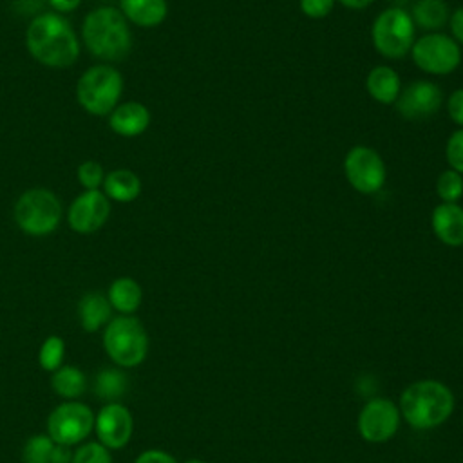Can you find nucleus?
I'll use <instances>...</instances> for the list:
<instances>
[{
    "label": "nucleus",
    "mask_w": 463,
    "mask_h": 463,
    "mask_svg": "<svg viewBox=\"0 0 463 463\" xmlns=\"http://www.w3.org/2000/svg\"><path fill=\"white\" fill-rule=\"evenodd\" d=\"M61 219V203L47 188L25 190L14 203V222L33 237L52 233Z\"/></svg>",
    "instance_id": "obj_6"
},
{
    "label": "nucleus",
    "mask_w": 463,
    "mask_h": 463,
    "mask_svg": "<svg viewBox=\"0 0 463 463\" xmlns=\"http://www.w3.org/2000/svg\"><path fill=\"white\" fill-rule=\"evenodd\" d=\"M447 110L450 119L463 127V89H456L447 99Z\"/></svg>",
    "instance_id": "obj_32"
},
{
    "label": "nucleus",
    "mask_w": 463,
    "mask_h": 463,
    "mask_svg": "<svg viewBox=\"0 0 463 463\" xmlns=\"http://www.w3.org/2000/svg\"><path fill=\"white\" fill-rule=\"evenodd\" d=\"M94 391L98 398L110 402L119 400L127 391V376L119 369H103L96 374Z\"/></svg>",
    "instance_id": "obj_24"
},
{
    "label": "nucleus",
    "mask_w": 463,
    "mask_h": 463,
    "mask_svg": "<svg viewBox=\"0 0 463 463\" xmlns=\"http://www.w3.org/2000/svg\"><path fill=\"white\" fill-rule=\"evenodd\" d=\"M107 298H109L112 309L119 311V315H132L141 306L143 289L134 279L119 277V279L112 280V284L109 286Z\"/></svg>",
    "instance_id": "obj_21"
},
{
    "label": "nucleus",
    "mask_w": 463,
    "mask_h": 463,
    "mask_svg": "<svg viewBox=\"0 0 463 463\" xmlns=\"http://www.w3.org/2000/svg\"><path fill=\"white\" fill-rule=\"evenodd\" d=\"M123 92V76L112 65H92L78 80L76 98L92 116H109Z\"/></svg>",
    "instance_id": "obj_4"
},
{
    "label": "nucleus",
    "mask_w": 463,
    "mask_h": 463,
    "mask_svg": "<svg viewBox=\"0 0 463 463\" xmlns=\"http://www.w3.org/2000/svg\"><path fill=\"white\" fill-rule=\"evenodd\" d=\"M71 463H112V456L99 441H87L72 452Z\"/></svg>",
    "instance_id": "obj_28"
},
{
    "label": "nucleus",
    "mask_w": 463,
    "mask_h": 463,
    "mask_svg": "<svg viewBox=\"0 0 463 463\" xmlns=\"http://www.w3.org/2000/svg\"><path fill=\"white\" fill-rule=\"evenodd\" d=\"M78 181L85 190H99L105 181V172L101 163L87 159L78 166Z\"/></svg>",
    "instance_id": "obj_29"
},
{
    "label": "nucleus",
    "mask_w": 463,
    "mask_h": 463,
    "mask_svg": "<svg viewBox=\"0 0 463 463\" xmlns=\"http://www.w3.org/2000/svg\"><path fill=\"white\" fill-rule=\"evenodd\" d=\"M63 356H65V342L63 338L51 335L43 340L38 351V364L43 371L54 373L63 365Z\"/></svg>",
    "instance_id": "obj_25"
},
{
    "label": "nucleus",
    "mask_w": 463,
    "mask_h": 463,
    "mask_svg": "<svg viewBox=\"0 0 463 463\" xmlns=\"http://www.w3.org/2000/svg\"><path fill=\"white\" fill-rule=\"evenodd\" d=\"M441 89L427 80H418L409 83L403 90H400L396 103V110L411 121H421L434 116L441 107Z\"/></svg>",
    "instance_id": "obj_14"
},
{
    "label": "nucleus",
    "mask_w": 463,
    "mask_h": 463,
    "mask_svg": "<svg viewBox=\"0 0 463 463\" xmlns=\"http://www.w3.org/2000/svg\"><path fill=\"white\" fill-rule=\"evenodd\" d=\"M344 172L349 184L360 194H376L387 177L380 154L364 145L349 148L344 159Z\"/></svg>",
    "instance_id": "obj_10"
},
{
    "label": "nucleus",
    "mask_w": 463,
    "mask_h": 463,
    "mask_svg": "<svg viewBox=\"0 0 463 463\" xmlns=\"http://www.w3.org/2000/svg\"><path fill=\"white\" fill-rule=\"evenodd\" d=\"M344 7H347V9H356V11H360V9H365V7H369L374 0H338Z\"/></svg>",
    "instance_id": "obj_37"
},
{
    "label": "nucleus",
    "mask_w": 463,
    "mask_h": 463,
    "mask_svg": "<svg viewBox=\"0 0 463 463\" xmlns=\"http://www.w3.org/2000/svg\"><path fill=\"white\" fill-rule=\"evenodd\" d=\"M87 51L103 61H121L130 54L132 33L123 13L110 5L92 9L81 24Z\"/></svg>",
    "instance_id": "obj_3"
},
{
    "label": "nucleus",
    "mask_w": 463,
    "mask_h": 463,
    "mask_svg": "<svg viewBox=\"0 0 463 463\" xmlns=\"http://www.w3.org/2000/svg\"><path fill=\"white\" fill-rule=\"evenodd\" d=\"M94 429L92 411L80 402H63L47 418V436L60 445H78Z\"/></svg>",
    "instance_id": "obj_9"
},
{
    "label": "nucleus",
    "mask_w": 463,
    "mask_h": 463,
    "mask_svg": "<svg viewBox=\"0 0 463 463\" xmlns=\"http://www.w3.org/2000/svg\"><path fill=\"white\" fill-rule=\"evenodd\" d=\"M47 2L54 9V13H60V14L78 9L81 4V0H47Z\"/></svg>",
    "instance_id": "obj_36"
},
{
    "label": "nucleus",
    "mask_w": 463,
    "mask_h": 463,
    "mask_svg": "<svg viewBox=\"0 0 463 463\" xmlns=\"http://www.w3.org/2000/svg\"><path fill=\"white\" fill-rule=\"evenodd\" d=\"M434 235L447 246H463V206L458 203H439L432 210Z\"/></svg>",
    "instance_id": "obj_15"
},
{
    "label": "nucleus",
    "mask_w": 463,
    "mask_h": 463,
    "mask_svg": "<svg viewBox=\"0 0 463 463\" xmlns=\"http://www.w3.org/2000/svg\"><path fill=\"white\" fill-rule=\"evenodd\" d=\"M411 16L414 25L427 31L441 29L450 18L445 0H416Z\"/></svg>",
    "instance_id": "obj_22"
},
{
    "label": "nucleus",
    "mask_w": 463,
    "mask_h": 463,
    "mask_svg": "<svg viewBox=\"0 0 463 463\" xmlns=\"http://www.w3.org/2000/svg\"><path fill=\"white\" fill-rule=\"evenodd\" d=\"M119 11L139 27H156L168 14L166 0H119Z\"/></svg>",
    "instance_id": "obj_17"
},
{
    "label": "nucleus",
    "mask_w": 463,
    "mask_h": 463,
    "mask_svg": "<svg viewBox=\"0 0 463 463\" xmlns=\"http://www.w3.org/2000/svg\"><path fill=\"white\" fill-rule=\"evenodd\" d=\"M449 25H450L452 38H454L458 43H463V5L458 7V9L450 14Z\"/></svg>",
    "instance_id": "obj_34"
},
{
    "label": "nucleus",
    "mask_w": 463,
    "mask_h": 463,
    "mask_svg": "<svg viewBox=\"0 0 463 463\" xmlns=\"http://www.w3.org/2000/svg\"><path fill=\"white\" fill-rule=\"evenodd\" d=\"M103 194L116 203H130L137 199L141 194V181L139 177L127 168H116L105 174L103 181Z\"/></svg>",
    "instance_id": "obj_20"
},
{
    "label": "nucleus",
    "mask_w": 463,
    "mask_h": 463,
    "mask_svg": "<svg viewBox=\"0 0 463 463\" xmlns=\"http://www.w3.org/2000/svg\"><path fill=\"white\" fill-rule=\"evenodd\" d=\"M51 387L52 391L65 398V400H76L80 398L87 389V378L81 369L74 365H61L56 369L51 376Z\"/></svg>",
    "instance_id": "obj_23"
},
{
    "label": "nucleus",
    "mask_w": 463,
    "mask_h": 463,
    "mask_svg": "<svg viewBox=\"0 0 463 463\" xmlns=\"http://www.w3.org/2000/svg\"><path fill=\"white\" fill-rule=\"evenodd\" d=\"M80 324L87 333H96L112 318V306L109 298L98 291L85 293L78 304Z\"/></svg>",
    "instance_id": "obj_18"
},
{
    "label": "nucleus",
    "mask_w": 463,
    "mask_h": 463,
    "mask_svg": "<svg viewBox=\"0 0 463 463\" xmlns=\"http://www.w3.org/2000/svg\"><path fill=\"white\" fill-rule=\"evenodd\" d=\"M25 47L42 65L65 69L80 56V40L71 22L54 11L36 14L25 31Z\"/></svg>",
    "instance_id": "obj_1"
},
{
    "label": "nucleus",
    "mask_w": 463,
    "mask_h": 463,
    "mask_svg": "<svg viewBox=\"0 0 463 463\" xmlns=\"http://www.w3.org/2000/svg\"><path fill=\"white\" fill-rule=\"evenodd\" d=\"M336 0H298L300 9L306 16L309 18H324L327 16L333 7H335Z\"/></svg>",
    "instance_id": "obj_31"
},
{
    "label": "nucleus",
    "mask_w": 463,
    "mask_h": 463,
    "mask_svg": "<svg viewBox=\"0 0 463 463\" xmlns=\"http://www.w3.org/2000/svg\"><path fill=\"white\" fill-rule=\"evenodd\" d=\"M411 54L420 71L434 76L450 74L459 67L461 61L459 43L443 33H429L420 36L414 40Z\"/></svg>",
    "instance_id": "obj_8"
},
{
    "label": "nucleus",
    "mask_w": 463,
    "mask_h": 463,
    "mask_svg": "<svg viewBox=\"0 0 463 463\" xmlns=\"http://www.w3.org/2000/svg\"><path fill=\"white\" fill-rule=\"evenodd\" d=\"M436 194L441 203H458L463 197V175L452 168L441 172L436 181Z\"/></svg>",
    "instance_id": "obj_27"
},
{
    "label": "nucleus",
    "mask_w": 463,
    "mask_h": 463,
    "mask_svg": "<svg viewBox=\"0 0 463 463\" xmlns=\"http://www.w3.org/2000/svg\"><path fill=\"white\" fill-rule=\"evenodd\" d=\"M110 215V199L103 190H83L67 210V222L78 233L98 232Z\"/></svg>",
    "instance_id": "obj_12"
},
{
    "label": "nucleus",
    "mask_w": 463,
    "mask_h": 463,
    "mask_svg": "<svg viewBox=\"0 0 463 463\" xmlns=\"http://www.w3.org/2000/svg\"><path fill=\"white\" fill-rule=\"evenodd\" d=\"M103 345L119 367H137L148 353V335L139 318L119 315L110 318L103 331Z\"/></svg>",
    "instance_id": "obj_5"
},
{
    "label": "nucleus",
    "mask_w": 463,
    "mask_h": 463,
    "mask_svg": "<svg viewBox=\"0 0 463 463\" xmlns=\"http://www.w3.org/2000/svg\"><path fill=\"white\" fill-rule=\"evenodd\" d=\"M94 430L98 441L109 450L123 449L134 432L132 412L119 402H110L94 416Z\"/></svg>",
    "instance_id": "obj_13"
},
{
    "label": "nucleus",
    "mask_w": 463,
    "mask_h": 463,
    "mask_svg": "<svg viewBox=\"0 0 463 463\" xmlns=\"http://www.w3.org/2000/svg\"><path fill=\"white\" fill-rule=\"evenodd\" d=\"M414 33L416 25L412 22V16L402 7L383 9L374 18L371 27L374 49L389 60L403 58L407 52H411L416 40Z\"/></svg>",
    "instance_id": "obj_7"
},
{
    "label": "nucleus",
    "mask_w": 463,
    "mask_h": 463,
    "mask_svg": "<svg viewBox=\"0 0 463 463\" xmlns=\"http://www.w3.org/2000/svg\"><path fill=\"white\" fill-rule=\"evenodd\" d=\"M54 441L47 434L31 436L22 450L24 463H51Z\"/></svg>",
    "instance_id": "obj_26"
},
{
    "label": "nucleus",
    "mask_w": 463,
    "mask_h": 463,
    "mask_svg": "<svg viewBox=\"0 0 463 463\" xmlns=\"http://www.w3.org/2000/svg\"><path fill=\"white\" fill-rule=\"evenodd\" d=\"M445 156L449 166L463 175V127L450 134L445 146Z\"/></svg>",
    "instance_id": "obj_30"
},
{
    "label": "nucleus",
    "mask_w": 463,
    "mask_h": 463,
    "mask_svg": "<svg viewBox=\"0 0 463 463\" xmlns=\"http://www.w3.org/2000/svg\"><path fill=\"white\" fill-rule=\"evenodd\" d=\"M365 89L373 99L383 105H391L398 99V94L402 90L400 76L392 67L387 65H376L369 71L365 80Z\"/></svg>",
    "instance_id": "obj_19"
},
{
    "label": "nucleus",
    "mask_w": 463,
    "mask_h": 463,
    "mask_svg": "<svg viewBox=\"0 0 463 463\" xmlns=\"http://www.w3.org/2000/svg\"><path fill=\"white\" fill-rule=\"evenodd\" d=\"M454 392L438 380H418L407 385L400 396V416L416 430L436 429L454 412Z\"/></svg>",
    "instance_id": "obj_2"
},
{
    "label": "nucleus",
    "mask_w": 463,
    "mask_h": 463,
    "mask_svg": "<svg viewBox=\"0 0 463 463\" xmlns=\"http://www.w3.org/2000/svg\"><path fill=\"white\" fill-rule=\"evenodd\" d=\"M134 463H177V459L161 449H148L143 450Z\"/></svg>",
    "instance_id": "obj_33"
},
{
    "label": "nucleus",
    "mask_w": 463,
    "mask_h": 463,
    "mask_svg": "<svg viewBox=\"0 0 463 463\" xmlns=\"http://www.w3.org/2000/svg\"><path fill=\"white\" fill-rule=\"evenodd\" d=\"M71 461H72V450H71V447L54 443L52 456H51V463H71Z\"/></svg>",
    "instance_id": "obj_35"
},
{
    "label": "nucleus",
    "mask_w": 463,
    "mask_h": 463,
    "mask_svg": "<svg viewBox=\"0 0 463 463\" xmlns=\"http://www.w3.org/2000/svg\"><path fill=\"white\" fill-rule=\"evenodd\" d=\"M400 409L389 398H373L365 402L358 414V432L369 443L389 441L400 427Z\"/></svg>",
    "instance_id": "obj_11"
},
{
    "label": "nucleus",
    "mask_w": 463,
    "mask_h": 463,
    "mask_svg": "<svg viewBox=\"0 0 463 463\" xmlns=\"http://www.w3.org/2000/svg\"><path fill=\"white\" fill-rule=\"evenodd\" d=\"M150 125V112L139 101H127L118 105L109 114V127L123 136V137H136L143 134Z\"/></svg>",
    "instance_id": "obj_16"
},
{
    "label": "nucleus",
    "mask_w": 463,
    "mask_h": 463,
    "mask_svg": "<svg viewBox=\"0 0 463 463\" xmlns=\"http://www.w3.org/2000/svg\"><path fill=\"white\" fill-rule=\"evenodd\" d=\"M184 463H206V461H203V459H186Z\"/></svg>",
    "instance_id": "obj_38"
}]
</instances>
